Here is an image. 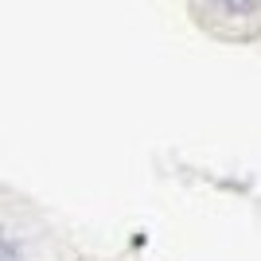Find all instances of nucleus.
Listing matches in <instances>:
<instances>
[{
	"mask_svg": "<svg viewBox=\"0 0 261 261\" xmlns=\"http://www.w3.org/2000/svg\"><path fill=\"white\" fill-rule=\"evenodd\" d=\"M226 4H230V8H238V12H242V8H253L257 0H226Z\"/></svg>",
	"mask_w": 261,
	"mask_h": 261,
	"instance_id": "f257e3e1",
	"label": "nucleus"
}]
</instances>
